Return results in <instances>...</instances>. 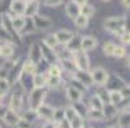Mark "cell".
Returning a JSON list of instances; mask_svg holds the SVG:
<instances>
[{
    "instance_id": "19",
    "label": "cell",
    "mask_w": 130,
    "mask_h": 128,
    "mask_svg": "<svg viewBox=\"0 0 130 128\" xmlns=\"http://www.w3.org/2000/svg\"><path fill=\"white\" fill-rule=\"evenodd\" d=\"M66 95H67V99H69L70 102H73V103H76V102H79V100L82 99V92H79L77 89H75V87H72V86L67 87Z\"/></svg>"
},
{
    "instance_id": "57",
    "label": "cell",
    "mask_w": 130,
    "mask_h": 128,
    "mask_svg": "<svg viewBox=\"0 0 130 128\" xmlns=\"http://www.w3.org/2000/svg\"><path fill=\"white\" fill-rule=\"evenodd\" d=\"M0 50H2V47H0Z\"/></svg>"
},
{
    "instance_id": "36",
    "label": "cell",
    "mask_w": 130,
    "mask_h": 128,
    "mask_svg": "<svg viewBox=\"0 0 130 128\" xmlns=\"http://www.w3.org/2000/svg\"><path fill=\"white\" fill-rule=\"evenodd\" d=\"M60 83H61V77H50V76H48L47 86L50 87V89H56V87H59Z\"/></svg>"
},
{
    "instance_id": "42",
    "label": "cell",
    "mask_w": 130,
    "mask_h": 128,
    "mask_svg": "<svg viewBox=\"0 0 130 128\" xmlns=\"http://www.w3.org/2000/svg\"><path fill=\"white\" fill-rule=\"evenodd\" d=\"M9 89H10V83H9V80H7V79H2V80H0V92L7 93L9 92Z\"/></svg>"
},
{
    "instance_id": "41",
    "label": "cell",
    "mask_w": 130,
    "mask_h": 128,
    "mask_svg": "<svg viewBox=\"0 0 130 128\" xmlns=\"http://www.w3.org/2000/svg\"><path fill=\"white\" fill-rule=\"evenodd\" d=\"M16 128H35V124L34 122H28L25 121L24 118H21L19 122L16 124Z\"/></svg>"
},
{
    "instance_id": "37",
    "label": "cell",
    "mask_w": 130,
    "mask_h": 128,
    "mask_svg": "<svg viewBox=\"0 0 130 128\" xmlns=\"http://www.w3.org/2000/svg\"><path fill=\"white\" fill-rule=\"evenodd\" d=\"M114 48H116V45H114L112 42H105L104 47H102V51H104V54H105L107 57H112V54H114Z\"/></svg>"
},
{
    "instance_id": "45",
    "label": "cell",
    "mask_w": 130,
    "mask_h": 128,
    "mask_svg": "<svg viewBox=\"0 0 130 128\" xmlns=\"http://www.w3.org/2000/svg\"><path fill=\"white\" fill-rule=\"evenodd\" d=\"M124 32H130V15L124 16Z\"/></svg>"
},
{
    "instance_id": "30",
    "label": "cell",
    "mask_w": 130,
    "mask_h": 128,
    "mask_svg": "<svg viewBox=\"0 0 130 128\" xmlns=\"http://www.w3.org/2000/svg\"><path fill=\"white\" fill-rule=\"evenodd\" d=\"M79 115L77 114V111H76V108H73V106H69V108H66L64 109V119L66 121H73L76 116Z\"/></svg>"
},
{
    "instance_id": "29",
    "label": "cell",
    "mask_w": 130,
    "mask_h": 128,
    "mask_svg": "<svg viewBox=\"0 0 130 128\" xmlns=\"http://www.w3.org/2000/svg\"><path fill=\"white\" fill-rule=\"evenodd\" d=\"M118 128H130V112H124L118 118Z\"/></svg>"
},
{
    "instance_id": "50",
    "label": "cell",
    "mask_w": 130,
    "mask_h": 128,
    "mask_svg": "<svg viewBox=\"0 0 130 128\" xmlns=\"http://www.w3.org/2000/svg\"><path fill=\"white\" fill-rule=\"evenodd\" d=\"M7 109H9V108H3V106L0 105V118H3V116H5V114L7 112Z\"/></svg>"
},
{
    "instance_id": "40",
    "label": "cell",
    "mask_w": 130,
    "mask_h": 128,
    "mask_svg": "<svg viewBox=\"0 0 130 128\" xmlns=\"http://www.w3.org/2000/svg\"><path fill=\"white\" fill-rule=\"evenodd\" d=\"M70 128H83V119L80 115H77L73 121H70Z\"/></svg>"
},
{
    "instance_id": "17",
    "label": "cell",
    "mask_w": 130,
    "mask_h": 128,
    "mask_svg": "<svg viewBox=\"0 0 130 128\" xmlns=\"http://www.w3.org/2000/svg\"><path fill=\"white\" fill-rule=\"evenodd\" d=\"M41 51H42V60H47L48 63H51V64H54L57 61V55H56L54 50H51V48H48V47H45L42 44Z\"/></svg>"
},
{
    "instance_id": "51",
    "label": "cell",
    "mask_w": 130,
    "mask_h": 128,
    "mask_svg": "<svg viewBox=\"0 0 130 128\" xmlns=\"http://www.w3.org/2000/svg\"><path fill=\"white\" fill-rule=\"evenodd\" d=\"M121 5H123L126 9H130V0H121Z\"/></svg>"
},
{
    "instance_id": "31",
    "label": "cell",
    "mask_w": 130,
    "mask_h": 128,
    "mask_svg": "<svg viewBox=\"0 0 130 128\" xmlns=\"http://www.w3.org/2000/svg\"><path fill=\"white\" fill-rule=\"evenodd\" d=\"M0 41H3V44H10L12 42V35L5 29L3 25H0Z\"/></svg>"
},
{
    "instance_id": "44",
    "label": "cell",
    "mask_w": 130,
    "mask_h": 128,
    "mask_svg": "<svg viewBox=\"0 0 130 128\" xmlns=\"http://www.w3.org/2000/svg\"><path fill=\"white\" fill-rule=\"evenodd\" d=\"M120 39L123 42V45H129L130 44V32H124V34L120 36Z\"/></svg>"
},
{
    "instance_id": "55",
    "label": "cell",
    "mask_w": 130,
    "mask_h": 128,
    "mask_svg": "<svg viewBox=\"0 0 130 128\" xmlns=\"http://www.w3.org/2000/svg\"><path fill=\"white\" fill-rule=\"evenodd\" d=\"M108 128H118V127H108Z\"/></svg>"
},
{
    "instance_id": "22",
    "label": "cell",
    "mask_w": 130,
    "mask_h": 128,
    "mask_svg": "<svg viewBox=\"0 0 130 128\" xmlns=\"http://www.w3.org/2000/svg\"><path fill=\"white\" fill-rule=\"evenodd\" d=\"M2 50H0V57H5V58H9L13 55V52H15V48H13L12 44H2Z\"/></svg>"
},
{
    "instance_id": "35",
    "label": "cell",
    "mask_w": 130,
    "mask_h": 128,
    "mask_svg": "<svg viewBox=\"0 0 130 128\" xmlns=\"http://www.w3.org/2000/svg\"><path fill=\"white\" fill-rule=\"evenodd\" d=\"M24 119L25 121H28V122H34L38 119V114H37V111L34 109H28L26 112L24 114ZM35 124V122H34Z\"/></svg>"
},
{
    "instance_id": "16",
    "label": "cell",
    "mask_w": 130,
    "mask_h": 128,
    "mask_svg": "<svg viewBox=\"0 0 130 128\" xmlns=\"http://www.w3.org/2000/svg\"><path fill=\"white\" fill-rule=\"evenodd\" d=\"M10 22H12V26H13V29H15L16 34L22 32L25 29V26H26V20H25L24 16H12Z\"/></svg>"
},
{
    "instance_id": "4",
    "label": "cell",
    "mask_w": 130,
    "mask_h": 128,
    "mask_svg": "<svg viewBox=\"0 0 130 128\" xmlns=\"http://www.w3.org/2000/svg\"><path fill=\"white\" fill-rule=\"evenodd\" d=\"M91 76H92V81H94L95 84H98V86H104L108 81V73L102 67H95L91 71Z\"/></svg>"
},
{
    "instance_id": "26",
    "label": "cell",
    "mask_w": 130,
    "mask_h": 128,
    "mask_svg": "<svg viewBox=\"0 0 130 128\" xmlns=\"http://www.w3.org/2000/svg\"><path fill=\"white\" fill-rule=\"evenodd\" d=\"M44 45L48 47V48H51V50H56V48H57V45H59V42H57V38H56V35H54V34L47 35V36L44 38Z\"/></svg>"
},
{
    "instance_id": "7",
    "label": "cell",
    "mask_w": 130,
    "mask_h": 128,
    "mask_svg": "<svg viewBox=\"0 0 130 128\" xmlns=\"http://www.w3.org/2000/svg\"><path fill=\"white\" fill-rule=\"evenodd\" d=\"M32 23H34V26L35 29L38 31H44V29H48L51 28V19L47 16H42V15H35V16L32 17Z\"/></svg>"
},
{
    "instance_id": "6",
    "label": "cell",
    "mask_w": 130,
    "mask_h": 128,
    "mask_svg": "<svg viewBox=\"0 0 130 128\" xmlns=\"http://www.w3.org/2000/svg\"><path fill=\"white\" fill-rule=\"evenodd\" d=\"M73 79L77 80L79 83H82L83 87H88L91 84H94L92 81V76H91V71H82V70H76L73 73Z\"/></svg>"
},
{
    "instance_id": "53",
    "label": "cell",
    "mask_w": 130,
    "mask_h": 128,
    "mask_svg": "<svg viewBox=\"0 0 130 128\" xmlns=\"http://www.w3.org/2000/svg\"><path fill=\"white\" fill-rule=\"evenodd\" d=\"M25 2H26V3H29V2H35V0H25Z\"/></svg>"
},
{
    "instance_id": "21",
    "label": "cell",
    "mask_w": 130,
    "mask_h": 128,
    "mask_svg": "<svg viewBox=\"0 0 130 128\" xmlns=\"http://www.w3.org/2000/svg\"><path fill=\"white\" fill-rule=\"evenodd\" d=\"M108 100H110V105H112V106L120 103L123 100V96H121L120 90H111V92H108Z\"/></svg>"
},
{
    "instance_id": "20",
    "label": "cell",
    "mask_w": 130,
    "mask_h": 128,
    "mask_svg": "<svg viewBox=\"0 0 130 128\" xmlns=\"http://www.w3.org/2000/svg\"><path fill=\"white\" fill-rule=\"evenodd\" d=\"M80 41H82V36H79V35H73V38L70 39V42L67 44V50L70 52H76L80 50Z\"/></svg>"
},
{
    "instance_id": "24",
    "label": "cell",
    "mask_w": 130,
    "mask_h": 128,
    "mask_svg": "<svg viewBox=\"0 0 130 128\" xmlns=\"http://www.w3.org/2000/svg\"><path fill=\"white\" fill-rule=\"evenodd\" d=\"M104 102L101 100V98L98 96V95H94L92 98H91V103H89V106H91V109H96V111H102V108H104Z\"/></svg>"
},
{
    "instance_id": "14",
    "label": "cell",
    "mask_w": 130,
    "mask_h": 128,
    "mask_svg": "<svg viewBox=\"0 0 130 128\" xmlns=\"http://www.w3.org/2000/svg\"><path fill=\"white\" fill-rule=\"evenodd\" d=\"M47 79L48 76L44 74V73H35L32 76V83H34V87L35 89H44L47 86Z\"/></svg>"
},
{
    "instance_id": "46",
    "label": "cell",
    "mask_w": 130,
    "mask_h": 128,
    "mask_svg": "<svg viewBox=\"0 0 130 128\" xmlns=\"http://www.w3.org/2000/svg\"><path fill=\"white\" fill-rule=\"evenodd\" d=\"M120 93H121L123 98H130V86H124L123 89L120 90Z\"/></svg>"
},
{
    "instance_id": "8",
    "label": "cell",
    "mask_w": 130,
    "mask_h": 128,
    "mask_svg": "<svg viewBox=\"0 0 130 128\" xmlns=\"http://www.w3.org/2000/svg\"><path fill=\"white\" fill-rule=\"evenodd\" d=\"M54 35H56V38H57L59 45H67L75 34H73L72 31H69V29H59Z\"/></svg>"
},
{
    "instance_id": "33",
    "label": "cell",
    "mask_w": 130,
    "mask_h": 128,
    "mask_svg": "<svg viewBox=\"0 0 130 128\" xmlns=\"http://www.w3.org/2000/svg\"><path fill=\"white\" fill-rule=\"evenodd\" d=\"M73 20H75V25H76L77 28H80V29L86 28V26H88V23H89V19L86 16H83V15H79V16L75 17Z\"/></svg>"
},
{
    "instance_id": "13",
    "label": "cell",
    "mask_w": 130,
    "mask_h": 128,
    "mask_svg": "<svg viewBox=\"0 0 130 128\" xmlns=\"http://www.w3.org/2000/svg\"><path fill=\"white\" fill-rule=\"evenodd\" d=\"M38 10H40V3H38V0H35V2H29V3H26L24 16L32 19L35 15H38Z\"/></svg>"
},
{
    "instance_id": "28",
    "label": "cell",
    "mask_w": 130,
    "mask_h": 128,
    "mask_svg": "<svg viewBox=\"0 0 130 128\" xmlns=\"http://www.w3.org/2000/svg\"><path fill=\"white\" fill-rule=\"evenodd\" d=\"M60 61H61V70L63 71H69V73L76 71V66L73 63V60H60Z\"/></svg>"
},
{
    "instance_id": "12",
    "label": "cell",
    "mask_w": 130,
    "mask_h": 128,
    "mask_svg": "<svg viewBox=\"0 0 130 128\" xmlns=\"http://www.w3.org/2000/svg\"><path fill=\"white\" fill-rule=\"evenodd\" d=\"M22 108V95L19 92H15L12 95V98H10V103H9V109L13 111V112H16L18 114L19 109Z\"/></svg>"
},
{
    "instance_id": "39",
    "label": "cell",
    "mask_w": 130,
    "mask_h": 128,
    "mask_svg": "<svg viewBox=\"0 0 130 128\" xmlns=\"http://www.w3.org/2000/svg\"><path fill=\"white\" fill-rule=\"evenodd\" d=\"M124 55H126V48H124V45H116L112 57H116V58H123Z\"/></svg>"
},
{
    "instance_id": "1",
    "label": "cell",
    "mask_w": 130,
    "mask_h": 128,
    "mask_svg": "<svg viewBox=\"0 0 130 128\" xmlns=\"http://www.w3.org/2000/svg\"><path fill=\"white\" fill-rule=\"evenodd\" d=\"M104 28L108 32L116 34L120 38L124 34V16H111L104 20Z\"/></svg>"
},
{
    "instance_id": "11",
    "label": "cell",
    "mask_w": 130,
    "mask_h": 128,
    "mask_svg": "<svg viewBox=\"0 0 130 128\" xmlns=\"http://www.w3.org/2000/svg\"><path fill=\"white\" fill-rule=\"evenodd\" d=\"M96 45H98V39L94 36H83L82 41H80V50L85 52L94 50Z\"/></svg>"
},
{
    "instance_id": "54",
    "label": "cell",
    "mask_w": 130,
    "mask_h": 128,
    "mask_svg": "<svg viewBox=\"0 0 130 128\" xmlns=\"http://www.w3.org/2000/svg\"><path fill=\"white\" fill-rule=\"evenodd\" d=\"M127 63H129V66H130V55H129V58H127Z\"/></svg>"
},
{
    "instance_id": "23",
    "label": "cell",
    "mask_w": 130,
    "mask_h": 128,
    "mask_svg": "<svg viewBox=\"0 0 130 128\" xmlns=\"http://www.w3.org/2000/svg\"><path fill=\"white\" fill-rule=\"evenodd\" d=\"M35 73H37V66L34 63H31L29 60H26V61L22 64V74L34 76Z\"/></svg>"
},
{
    "instance_id": "2",
    "label": "cell",
    "mask_w": 130,
    "mask_h": 128,
    "mask_svg": "<svg viewBox=\"0 0 130 128\" xmlns=\"http://www.w3.org/2000/svg\"><path fill=\"white\" fill-rule=\"evenodd\" d=\"M44 99H45V89H35L34 87V90L29 95V109L37 111V108L42 105Z\"/></svg>"
},
{
    "instance_id": "32",
    "label": "cell",
    "mask_w": 130,
    "mask_h": 128,
    "mask_svg": "<svg viewBox=\"0 0 130 128\" xmlns=\"http://www.w3.org/2000/svg\"><path fill=\"white\" fill-rule=\"evenodd\" d=\"M94 13H95V7H94V6H91L89 3H86L85 6H82V7H80V15L86 16L88 19L91 16H94Z\"/></svg>"
},
{
    "instance_id": "52",
    "label": "cell",
    "mask_w": 130,
    "mask_h": 128,
    "mask_svg": "<svg viewBox=\"0 0 130 128\" xmlns=\"http://www.w3.org/2000/svg\"><path fill=\"white\" fill-rule=\"evenodd\" d=\"M5 96H6V93H3V92H0V100H2V99L5 98Z\"/></svg>"
},
{
    "instance_id": "25",
    "label": "cell",
    "mask_w": 130,
    "mask_h": 128,
    "mask_svg": "<svg viewBox=\"0 0 130 128\" xmlns=\"http://www.w3.org/2000/svg\"><path fill=\"white\" fill-rule=\"evenodd\" d=\"M102 115L105 116V118H108V119H111V118H114V116L117 115V108L112 106V105H104Z\"/></svg>"
},
{
    "instance_id": "34",
    "label": "cell",
    "mask_w": 130,
    "mask_h": 128,
    "mask_svg": "<svg viewBox=\"0 0 130 128\" xmlns=\"http://www.w3.org/2000/svg\"><path fill=\"white\" fill-rule=\"evenodd\" d=\"M88 118L92 121H101L104 115H102V111H96V109H89L88 111Z\"/></svg>"
},
{
    "instance_id": "49",
    "label": "cell",
    "mask_w": 130,
    "mask_h": 128,
    "mask_svg": "<svg viewBox=\"0 0 130 128\" xmlns=\"http://www.w3.org/2000/svg\"><path fill=\"white\" fill-rule=\"evenodd\" d=\"M42 128H59L57 127V124H54V122H47V124H44Z\"/></svg>"
},
{
    "instance_id": "9",
    "label": "cell",
    "mask_w": 130,
    "mask_h": 128,
    "mask_svg": "<svg viewBox=\"0 0 130 128\" xmlns=\"http://www.w3.org/2000/svg\"><path fill=\"white\" fill-rule=\"evenodd\" d=\"M37 114H38V118L45 119V121H50V119H53L54 108L53 106H50V105H44L42 103L41 106L37 108Z\"/></svg>"
},
{
    "instance_id": "47",
    "label": "cell",
    "mask_w": 130,
    "mask_h": 128,
    "mask_svg": "<svg viewBox=\"0 0 130 128\" xmlns=\"http://www.w3.org/2000/svg\"><path fill=\"white\" fill-rule=\"evenodd\" d=\"M57 127L59 128H70V122L66 121V119H63V121H60L59 124H57Z\"/></svg>"
},
{
    "instance_id": "27",
    "label": "cell",
    "mask_w": 130,
    "mask_h": 128,
    "mask_svg": "<svg viewBox=\"0 0 130 128\" xmlns=\"http://www.w3.org/2000/svg\"><path fill=\"white\" fill-rule=\"evenodd\" d=\"M61 67H60L59 64H51L50 67H48L47 70V76H50V77H61Z\"/></svg>"
},
{
    "instance_id": "48",
    "label": "cell",
    "mask_w": 130,
    "mask_h": 128,
    "mask_svg": "<svg viewBox=\"0 0 130 128\" xmlns=\"http://www.w3.org/2000/svg\"><path fill=\"white\" fill-rule=\"evenodd\" d=\"M72 2H73V3H76L79 7H82V6H85L86 3H88V0H72Z\"/></svg>"
},
{
    "instance_id": "38",
    "label": "cell",
    "mask_w": 130,
    "mask_h": 128,
    "mask_svg": "<svg viewBox=\"0 0 130 128\" xmlns=\"http://www.w3.org/2000/svg\"><path fill=\"white\" fill-rule=\"evenodd\" d=\"M53 119H54V122H56V124H59L60 121H63V119H64V109H61V108H59V109H54Z\"/></svg>"
},
{
    "instance_id": "43",
    "label": "cell",
    "mask_w": 130,
    "mask_h": 128,
    "mask_svg": "<svg viewBox=\"0 0 130 128\" xmlns=\"http://www.w3.org/2000/svg\"><path fill=\"white\" fill-rule=\"evenodd\" d=\"M44 2H45V5H47L48 7H57V6L61 5L63 0H44Z\"/></svg>"
},
{
    "instance_id": "5",
    "label": "cell",
    "mask_w": 130,
    "mask_h": 128,
    "mask_svg": "<svg viewBox=\"0 0 130 128\" xmlns=\"http://www.w3.org/2000/svg\"><path fill=\"white\" fill-rule=\"evenodd\" d=\"M28 60L31 63H34L38 67V64L42 61V51H41V44L38 42H34L29 48V55H28Z\"/></svg>"
},
{
    "instance_id": "18",
    "label": "cell",
    "mask_w": 130,
    "mask_h": 128,
    "mask_svg": "<svg viewBox=\"0 0 130 128\" xmlns=\"http://www.w3.org/2000/svg\"><path fill=\"white\" fill-rule=\"evenodd\" d=\"M66 15L70 17V19H75L80 15V7L76 5V3H73V2H69L67 5H66Z\"/></svg>"
},
{
    "instance_id": "10",
    "label": "cell",
    "mask_w": 130,
    "mask_h": 128,
    "mask_svg": "<svg viewBox=\"0 0 130 128\" xmlns=\"http://www.w3.org/2000/svg\"><path fill=\"white\" fill-rule=\"evenodd\" d=\"M25 7H26L25 0H12V3H10V10L15 16H24Z\"/></svg>"
},
{
    "instance_id": "15",
    "label": "cell",
    "mask_w": 130,
    "mask_h": 128,
    "mask_svg": "<svg viewBox=\"0 0 130 128\" xmlns=\"http://www.w3.org/2000/svg\"><path fill=\"white\" fill-rule=\"evenodd\" d=\"M2 119L6 122L7 125H10V127H16V124L19 122L21 116H19V114H16V112H13V111L7 109V112L5 114V116H3Z\"/></svg>"
},
{
    "instance_id": "3",
    "label": "cell",
    "mask_w": 130,
    "mask_h": 128,
    "mask_svg": "<svg viewBox=\"0 0 130 128\" xmlns=\"http://www.w3.org/2000/svg\"><path fill=\"white\" fill-rule=\"evenodd\" d=\"M73 63L76 66V70H82V71H88L89 69V58L86 52L79 50V51L73 52Z\"/></svg>"
},
{
    "instance_id": "56",
    "label": "cell",
    "mask_w": 130,
    "mask_h": 128,
    "mask_svg": "<svg viewBox=\"0 0 130 128\" xmlns=\"http://www.w3.org/2000/svg\"><path fill=\"white\" fill-rule=\"evenodd\" d=\"M102 2H108V0H102Z\"/></svg>"
}]
</instances>
